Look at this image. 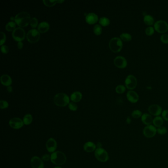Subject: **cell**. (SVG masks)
Segmentation results:
<instances>
[{"instance_id": "12", "label": "cell", "mask_w": 168, "mask_h": 168, "mask_svg": "<svg viewBox=\"0 0 168 168\" xmlns=\"http://www.w3.org/2000/svg\"><path fill=\"white\" fill-rule=\"evenodd\" d=\"M114 64L118 68L124 69L127 66V61L125 57L118 56L114 58Z\"/></svg>"}, {"instance_id": "39", "label": "cell", "mask_w": 168, "mask_h": 168, "mask_svg": "<svg viewBox=\"0 0 168 168\" xmlns=\"http://www.w3.org/2000/svg\"><path fill=\"white\" fill-rule=\"evenodd\" d=\"M160 39L162 43L165 44H168V35L163 34L161 36Z\"/></svg>"}, {"instance_id": "1", "label": "cell", "mask_w": 168, "mask_h": 168, "mask_svg": "<svg viewBox=\"0 0 168 168\" xmlns=\"http://www.w3.org/2000/svg\"><path fill=\"white\" fill-rule=\"evenodd\" d=\"M31 19L30 15L26 12H20L15 17V21L18 26L21 27L27 26Z\"/></svg>"}, {"instance_id": "22", "label": "cell", "mask_w": 168, "mask_h": 168, "mask_svg": "<svg viewBox=\"0 0 168 168\" xmlns=\"http://www.w3.org/2000/svg\"><path fill=\"white\" fill-rule=\"evenodd\" d=\"M82 99V94L79 91H75L72 93L71 96V100L72 101L77 103L80 101Z\"/></svg>"}, {"instance_id": "20", "label": "cell", "mask_w": 168, "mask_h": 168, "mask_svg": "<svg viewBox=\"0 0 168 168\" xmlns=\"http://www.w3.org/2000/svg\"><path fill=\"white\" fill-rule=\"evenodd\" d=\"M49 23L47 22L44 21L39 23L38 26V30L39 33H44L49 30Z\"/></svg>"}, {"instance_id": "37", "label": "cell", "mask_w": 168, "mask_h": 168, "mask_svg": "<svg viewBox=\"0 0 168 168\" xmlns=\"http://www.w3.org/2000/svg\"><path fill=\"white\" fill-rule=\"evenodd\" d=\"M0 35H1V41H0V45L2 46L3 44L5 43L6 40V36L5 35V33L3 32H0Z\"/></svg>"}, {"instance_id": "18", "label": "cell", "mask_w": 168, "mask_h": 168, "mask_svg": "<svg viewBox=\"0 0 168 168\" xmlns=\"http://www.w3.org/2000/svg\"><path fill=\"white\" fill-rule=\"evenodd\" d=\"M141 120L142 122L146 126L151 125L152 123H153V121L151 115L147 113L142 114V116L141 117Z\"/></svg>"}, {"instance_id": "8", "label": "cell", "mask_w": 168, "mask_h": 168, "mask_svg": "<svg viewBox=\"0 0 168 168\" xmlns=\"http://www.w3.org/2000/svg\"><path fill=\"white\" fill-rule=\"evenodd\" d=\"M125 86L128 89L133 90L137 85V80L136 77L132 75H128L125 80Z\"/></svg>"}, {"instance_id": "15", "label": "cell", "mask_w": 168, "mask_h": 168, "mask_svg": "<svg viewBox=\"0 0 168 168\" xmlns=\"http://www.w3.org/2000/svg\"><path fill=\"white\" fill-rule=\"evenodd\" d=\"M57 142L55 139L51 138L48 140L46 143V147L48 151L53 153L57 148Z\"/></svg>"}, {"instance_id": "23", "label": "cell", "mask_w": 168, "mask_h": 168, "mask_svg": "<svg viewBox=\"0 0 168 168\" xmlns=\"http://www.w3.org/2000/svg\"><path fill=\"white\" fill-rule=\"evenodd\" d=\"M164 123V119L161 116H156L153 119V124L155 127L159 128L161 127Z\"/></svg>"}, {"instance_id": "48", "label": "cell", "mask_w": 168, "mask_h": 168, "mask_svg": "<svg viewBox=\"0 0 168 168\" xmlns=\"http://www.w3.org/2000/svg\"><path fill=\"white\" fill-rule=\"evenodd\" d=\"M10 20H15V17H11L10 18Z\"/></svg>"}, {"instance_id": "4", "label": "cell", "mask_w": 168, "mask_h": 168, "mask_svg": "<svg viewBox=\"0 0 168 168\" xmlns=\"http://www.w3.org/2000/svg\"><path fill=\"white\" fill-rule=\"evenodd\" d=\"M109 48L113 52H119L122 49V41L119 38L114 37L109 41Z\"/></svg>"}, {"instance_id": "17", "label": "cell", "mask_w": 168, "mask_h": 168, "mask_svg": "<svg viewBox=\"0 0 168 168\" xmlns=\"http://www.w3.org/2000/svg\"><path fill=\"white\" fill-rule=\"evenodd\" d=\"M87 23L89 24H93L98 21V15L94 13H89L85 17Z\"/></svg>"}, {"instance_id": "16", "label": "cell", "mask_w": 168, "mask_h": 168, "mask_svg": "<svg viewBox=\"0 0 168 168\" xmlns=\"http://www.w3.org/2000/svg\"><path fill=\"white\" fill-rule=\"evenodd\" d=\"M127 99L131 103H137L139 100V96L137 93L133 90H130L127 93Z\"/></svg>"}, {"instance_id": "24", "label": "cell", "mask_w": 168, "mask_h": 168, "mask_svg": "<svg viewBox=\"0 0 168 168\" xmlns=\"http://www.w3.org/2000/svg\"><path fill=\"white\" fill-rule=\"evenodd\" d=\"M144 21L147 25L151 26L154 23V19L151 15H146L144 17Z\"/></svg>"}, {"instance_id": "38", "label": "cell", "mask_w": 168, "mask_h": 168, "mask_svg": "<svg viewBox=\"0 0 168 168\" xmlns=\"http://www.w3.org/2000/svg\"><path fill=\"white\" fill-rule=\"evenodd\" d=\"M8 106V103L5 100H1L0 101V108L1 109H6Z\"/></svg>"}, {"instance_id": "41", "label": "cell", "mask_w": 168, "mask_h": 168, "mask_svg": "<svg viewBox=\"0 0 168 168\" xmlns=\"http://www.w3.org/2000/svg\"><path fill=\"white\" fill-rule=\"evenodd\" d=\"M1 50L2 53H3L4 54H7V53H8V51H9L8 47L7 46H5V45H3V46H1Z\"/></svg>"}, {"instance_id": "21", "label": "cell", "mask_w": 168, "mask_h": 168, "mask_svg": "<svg viewBox=\"0 0 168 168\" xmlns=\"http://www.w3.org/2000/svg\"><path fill=\"white\" fill-rule=\"evenodd\" d=\"M1 82L2 84L5 86H10L12 83V80L10 75H3L1 77Z\"/></svg>"}, {"instance_id": "33", "label": "cell", "mask_w": 168, "mask_h": 168, "mask_svg": "<svg viewBox=\"0 0 168 168\" xmlns=\"http://www.w3.org/2000/svg\"><path fill=\"white\" fill-rule=\"evenodd\" d=\"M115 91L118 94H122L126 91L125 86L123 85H118L115 88Z\"/></svg>"}, {"instance_id": "43", "label": "cell", "mask_w": 168, "mask_h": 168, "mask_svg": "<svg viewBox=\"0 0 168 168\" xmlns=\"http://www.w3.org/2000/svg\"><path fill=\"white\" fill-rule=\"evenodd\" d=\"M23 43H22L21 41H19V42L17 43V47H18L19 49H22V48H23Z\"/></svg>"}, {"instance_id": "13", "label": "cell", "mask_w": 168, "mask_h": 168, "mask_svg": "<svg viewBox=\"0 0 168 168\" xmlns=\"http://www.w3.org/2000/svg\"><path fill=\"white\" fill-rule=\"evenodd\" d=\"M10 126L14 129H20L24 125L23 120L18 118H12L9 121Z\"/></svg>"}, {"instance_id": "28", "label": "cell", "mask_w": 168, "mask_h": 168, "mask_svg": "<svg viewBox=\"0 0 168 168\" xmlns=\"http://www.w3.org/2000/svg\"><path fill=\"white\" fill-rule=\"evenodd\" d=\"M99 23L103 26H107L110 24V20L106 17H102L99 19Z\"/></svg>"}, {"instance_id": "36", "label": "cell", "mask_w": 168, "mask_h": 168, "mask_svg": "<svg viewBox=\"0 0 168 168\" xmlns=\"http://www.w3.org/2000/svg\"><path fill=\"white\" fill-rule=\"evenodd\" d=\"M69 108L72 111H76L77 109V106L75 102H71L69 104Z\"/></svg>"}, {"instance_id": "7", "label": "cell", "mask_w": 168, "mask_h": 168, "mask_svg": "<svg viewBox=\"0 0 168 168\" xmlns=\"http://www.w3.org/2000/svg\"><path fill=\"white\" fill-rule=\"evenodd\" d=\"M154 28L158 33H166L168 30V24L164 20H158L154 23Z\"/></svg>"}, {"instance_id": "6", "label": "cell", "mask_w": 168, "mask_h": 168, "mask_svg": "<svg viewBox=\"0 0 168 168\" xmlns=\"http://www.w3.org/2000/svg\"><path fill=\"white\" fill-rule=\"evenodd\" d=\"M27 39L30 43H36L39 41L40 39V33L38 30L33 29L28 31L26 35Z\"/></svg>"}, {"instance_id": "19", "label": "cell", "mask_w": 168, "mask_h": 168, "mask_svg": "<svg viewBox=\"0 0 168 168\" xmlns=\"http://www.w3.org/2000/svg\"><path fill=\"white\" fill-rule=\"evenodd\" d=\"M84 149L87 152H92L96 150L97 147L94 143L91 142H88L84 144Z\"/></svg>"}, {"instance_id": "50", "label": "cell", "mask_w": 168, "mask_h": 168, "mask_svg": "<svg viewBox=\"0 0 168 168\" xmlns=\"http://www.w3.org/2000/svg\"></svg>"}, {"instance_id": "26", "label": "cell", "mask_w": 168, "mask_h": 168, "mask_svg": "<svg viewBox=\"0 0 168 168\" xmlns=\"http://www.w3.org/2000/svg\"><path fill=\"white\" fill-rule=\"evenodd\" d=\"M33 121V117L32 115L29 113L26 114L23 118V121L24 124L26 125H29L31 124Z\"/></svg>"}, {"instance_id": "27", "label": "cell", "mask_w": 168, "mask_h": 168, "mask_svg": "<svg viewBox=\"0 0 168 168\" xmlns=\"http://www.w3.org/2000/svg\"><path fill=\"white\" fill-rule=\"evenodd\" d=\"M16 23L13 21L9 22L6 25V29L7 31H13L16 28Z\"/></svg>"}, {"instance_id": "29", "label": "cell", "mask_w": 168, "mask_h": 168, "mask_svg": "<svg viewBox=\"0 0 168 168\" xmlns=\"http://www.w3.org/2000/svg\"><path fill=\"white\" fill-rule=\"evenodd\" d=\"M142 112L139 110V109H136L134 110V111H133L132 113H131V115L133 118H141L142 116Z\"/></svg>"}, {"instance_id": "47", "label": "cell", "mask_w": 168, "mask_h": 168, "mask_svg": "<svg viewBox=\"0 0 168 168\" xmlns=\"http://www.w3.org/2000/svg\"><path fill=\"white\" fill-rule=\"evenodd\" d=\"M57 3H63L64 2V1H60V0H57Z\"/></svg>"}, {"instance_id": "42", "label": "cell", "mask_w": 168, "mask_h": 168, "mask_svg": "<svg viewBox=\"0 0 168 168\" xmlns=\"http://www.w3.org/2000/svg\"><path fill=\"white\" fill-rule=\"evenodd\" d=\"M50 155H49V154H46L43 155V156H42V158H41V159L44 160V161H48L50 159Z\"/></svg>"}, {"instance_id": "14", "label": "cell", "mask_w": 168, "mask_h": 168, "mask_svg": "<svg viewBox=\"0 0 168 168\" xmlns=\"http://www.w3.org/2000/svg\"><path fill=\"white\" fill-rule=\"evenodd\" d=\"M31 165L32 168H44L43 160L36 156L31 158Z\"/></svg>"}, {"instance_id": "45", "label": "cell", "mask_w": 168, "mask_h": 168, "mask_svg": "<svg viewBox=\"0 0 168 168\" xmlns=\"http://www.w3.org/2000/svg\"><path fill=\"white\" fill-rule=\"evenodd\" d=\"M7 90H8V91L9 92H12V87L10 86H7Z\"/></svg>"}, {"instance_id": "35", "label": "cell", "mask_w": 168, "mask_h": 168, "mask_svg": "<svg viewBox=\"0 0 168 168\" xmlns=\"http://www.w3.org/2000/svg\"><path fill=\"white\" fill-rule=\"evenodd\" d=\"M30 25L31 27L33 28H35L38 26V19L36 17H33L31 18V21L30 22Z\"/></svg>"}, {"instance_id": "9", "label": "cell", "mask_w": 168, "mask_h": 168, "mask_svg": "<svg viewBox=\"0 0 168 168\" xmlns=\"http://www.w3.org/2000/svg\"><path fill=\"white\" fill-rule=\"evenodd\" d=\"M143 135L147 138L154 137L157 133V129L154 125L146 126L143 129Z\"/></svg>"}, {"instance_id": "10", "label": "cell", "mask_w": 168, "mask_h": 168, "mask_svg": "<svg viewBox=\"0 0 168 168\" xmlns=\"http://www.w3.org/2000/svg\"><path fill=\"white\" fill-rule=\"evenodd\" d=\"M12 36L15 41H21L25 38V32L23 28L18 27L12 32Z\"/></svg>"}, {"instance_id": "40", "label": "cell", "mask_w": 168, "mask_h": 168, "mask_svg": "<svg viewBox=\"0 0 168 168\" xmlns=\"http://www.w3.org/2000/svg\"><path fill=\"white\" fill-rule=\"evenodd\" d=\"M162 116L164 120L165 121H168V109H165L162 111Z\"/></svg>"}, {"instance_id": "31", "label": "cell", "mask_w": 168, "mask_h": 168, "mask_svg": "<svg viewBox=\"0 0 168 168\" xmlns=\"http://www.w3.org/2000/svg\"><path fill=\"white\" fill-rule=\"evenodd\" d=\"M167 132H168L167 129L163 126L161 127L157 128V133L161 135H164L166 134L167 133Z\"/></svg>"}, {"instance_id": "25", "label": "cell", "mask_w": 168, "mask_h": 168, "mask_svg": "<svg viewBox=\"0 0 168 168\" xmlns=\"http://www.w3.org/2000/svg\"><path fill=\"white\" fill-rule=\"evenodd\" d=\"M132 36L127 33H123L120 35V39L125 42H129L132 40Z\"/></svg>"}, {"instance_id": "46", "label": "cell", "mask_w": 168, "mask_h": 168, "mask_svg": "<svg viewBox=\"0 0 168 168\" xmlns=\"http://www.w3.org/2000/svg\"><path fill=\"white\" fill-rule=\"evenodd\" d=\"M102 144L101 142H98L97 145H96L97 148H100V147H102Z\"/></svg>"}, {"instance_id": "3", "label": "cell", "mask_w": 168, "mask_h": 168, "mask_svg": "<svg viewBox=\"0 0 168 168\" xmlns=\"http://www.w3.org/2000/svg\"><path fill=\"white\" fill-rule=\"evenodd\" d=\"M54 102L57 106L63 107L70 103V99L68 96L65 93H59L54 97Z\"/></svg>"}, {"instance_id": "49", "label": "cell", "mask_w": 168, "mask_h": 168, "mask_svg": "<svg viewBox=\"0 0 168 168\" xmlns=\"http://www.w3.org/2000/svg\"><path fill=\"white\" fill-rule=\"evenodd\" d=\"M54 168H62L61 167H56Z\"/></svg>"}, {"instance_id": "2", "label": "cell", "mask_w": 168, "mask_h": 168, "mask_svg": "<svg viewBox=\"0 0 168 168\" xmlns=\"http://www.w3.org/2000/svg\"><path fill=\"white\" fill-rule=\"evenodd\" d=\"M50 160L52 163L56 165H62L65 163L67 157L65 154L61 151L54 152L50 155Z\"/></svg>"}, {"instance_id": "44", "label": "cell", "mask_w": 168, "mask_h": 168, "mask_svg": "<svg viewBox=\"0 0 168 168\" xmlns=\"http://www.w3.org/2000/svg\"><path fill=\"white\" fill-rule=\"evenodd\" d=\"M126 122L128 124H131V123L132 122L131 121V119L130 117H127L126 119Z\"/></svg>"}, {"instance_id": "34", "label": "cell", "mask_w": 168, "mask_h": 168, "mask_svg": "<svg viewBox=\"0 0 168 168\" xmlns=\"http://www.w3.org/2000/svg\"><path fill=\"white\" fill-rule=\"evenodd\" d=\"M43 3L44 5H46L48 7H52L55 5L56 3H57V1H52V0H44Z\"/></svg>"}, {"instance_id": "11", "label": "cell", "mask_w": 168, "mask_h": 168, "mask_svg": "<svg viewBox=\"0 0 168 168\" xmlns=\"http://www.w3.org/2000/svg\"><path fill=\"white\" fill-rule=\"evenodd\" d=\"M148 111L152 115L158 116L162 113V109L158 104H151L148 108Z\"/></svg>"}, {"instance_id": "5", "label": "cell", "mask_w": 168, "mask_h": 168, "mask_svg": "<svg viewBox=\"0 0 168 168\" xmlns=\"http://www.w3.org/2000/svg\"><path fill=\"white\" fill-rule=\"evenodd\" d=\"M95 156L97 159L101 162H106L109 159L108 152L102 147L97 148L95 151Z\"/></svg>"}, {"instance_id": "32", "label": "cell", "mask_w": 168, "mask_h": 168, "mask_svg": "<svg viewBox=\"0 0 168 168\" xmlns=\"http://www.w3.org/2000/svg\"><path fill=\"white\" fill-rule=\"evenodd\" d=\"M154 28L152 26H149L146 28L145 30V33L147 36H150L153 35L154 33Z\"/></svg>"}, {"instance_id": "30", "label": "cell", "mask_w": 168, "mask_h": 168, "mask_svg": "<svg viewBox=\"0 0 168 168\" xmlns=\"http://www.w3.org/2000/svg\"><path fill=\"white\" fill-rule=\"evenodd\" d=\"M93 32L95 33V34L97 36L101 34L102 32V28L101 25L99 24L95 25L93 28Z\"/></svg>"}]
</instances>
